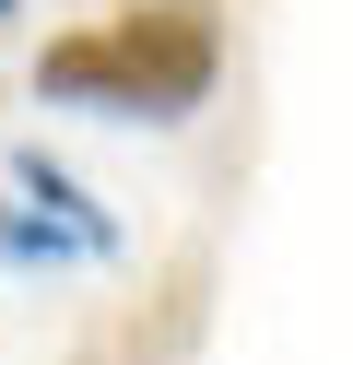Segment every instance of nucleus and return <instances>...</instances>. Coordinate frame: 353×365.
Instances as JSON below:
<instances>
[{
    "label": "nucleus",
    "instance_id": "f03ea898",
    "mask_svg": "<svg viewBox=\"0 0 353 365\" xmlns=\"http://www.w3.org/2000/svg\"><path fill=\"white\" fill-rule=\"evenodd\" d=\"M0 12H24V0H0Z\"/></svg>",
    "mask_w": 353,
    "mask_h": 365
},
{
    "label": "nucleus",
    "instance_id": "f257e3e1",
    "mask_svg": "<svg viewBox=\"0 0 353 365\" xmlns=\"http://www.w3.org/2000/svg\"><path fill=\"white\" fill-rule=\"evenodd\" d=\"M212 83H224V0H130L118 24H71L36 48V95L94 118H188Z\"/></svg>",
    "mask_w": 353,
    "mask_h": 365
}]
</instances>
